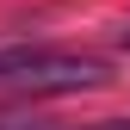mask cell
<instances>
[{"label": "cell", "instance_id": "3", "mask_svg": "<svg viewBox=\"0 0 130 130\" xmlns=\"http://www.w3.org/2000/svg\"><path fill=\"white\" fill-rule=\"evenodd\" d=\"M93 130H130V124H93Z\"/></svg>", "mask_w": 130, "mask_h": 130}, {"label": "cell", "instance_id": "1", "mask_svg": "<svg viewBox=\"0 0 130 130\" xmlns=\"http://www.w3.org/2000/svg\"><path fill=\"white\" fill-rule=\"evenodd\" d=\"M93 87H111V62L93 50H43V43L0 50V93L56 99V93H93Z\"/></svg>", "mask_w": 130, "mask_h": 130}, {"label": "cell", "instance_id": "5", "mask_svg": "<svg viewBox=\"0 0 130 130\" xmlns=\"http://www.w3.org/2000/svg\"><path fill=\"white\" fill-rule=\"evenodd\" d=\"M37 130H56V124H37Z\"/></svg>", "mask_w": 130, "mask_h": 130}, {"label": "cell", "instance_id": "4", "mask_svg": "<svg viewBox=\"0 0 130 130\" xmlns=\"http://www.w3.org/2000/svg\"><path fill=\"white\" fill-rule=\"evenodd\" d=\"M124 50H130V25H124Z\"/></svg>", "mask_w": 130, "mask_h": 130}, {"label": "cell", "instance_id": "2", "mask_svg": "<svg viewBox=\"0 0 130 130\" xmlns=\"http://www.w3.org/2000/svg\"><path fill=\"white\" fill-rule=\"evenodd\" d=\"M0 130H37V124H0Z\"/></svg>", "mask_w": 130, "mask_h": 130}]
</instances>
